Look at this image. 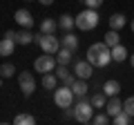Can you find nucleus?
<instances>
[{
	"mask_svg": "<svg viewBox=\"0 0 134 125\" xmlns=\"http://www.w3.org/2000/svg\"><path fill=\"white\" fill-rule=\"evenodd\" d=\"M87 60L94 65V67H107L112 62V49L107 47L105 43H94L90 45V49H87Z\"/></svg>",
	"mask_w": 134,
	"mask_h": 125,
	"instance_id": "1",
	"label": "nucleus"
},
{
	"mask_svg": "<svg viewBox=\"0 0 134 125\" xmlns=\"http://www.w3.org/2000/svg\"><path fill=\"white\" fill-rule=\"evenodd\" d=\"M98 11L96 9H83L81 14H76V27L81 29V31H92V29L98 27Z\"/></svg>",
	"mask_w": 134,
	"mask_h": 125,
	"instance_id": "2",
	"label": "nucleus"
},
{
	"mask_svg": "<svg viewBox=\"0 0 134 125\" xmlns=\"http://www.w3.org/2000/svg\"><path fill=\"white\" fill-rule=\"evenodd\" d=\"M74 118L78 123H90L94 118V105H92V101L87 96H81V101L76 103V107H74Z\"/></svg>",
	"mask_w": 134,
	"mask_h": 125,
	"instance_id": "3",
	"label": "nucleus"
},
{
	"mask_svg": "<svg viewBox=\"0 0 134 125\" xmlns=\"http://www.w3.org/2000/svg\"><path fill=\"white\" fill-rule=\"evenodd\" d=\"M34 43L38 45L45 54H56L58 49H60V40H58L54 34H40L38 31V34L34 36Z\"/></svg>",
	"mask_w": 134,
	"mask_h": 125,
	"instance_id": "4",
	"label": "nucleus"
},
{
	"mask_svg": "<svg viewBox=\"0 0 134 125\" xmlns=\"http://www.w3.org/2000/svg\"><path fill=\"white\" fill-rule=\"evenodd\" d=\"M54 103H56L60 110H67V107L74 105V92L69 85H60L54 89Z\"/></svg>",
	"mask_w": 134,
	"mask_h": 125,
	"instance_id": "5",
	"label": "nucleus"
},
{
	"mask_svg": "<svg viewBox=\"0 0 134 125\" xmlns=\"http://www.w3.org/2000/svg\"><path fill=\"white\" fill-rule=\"evenodd\" d=\"M56 54H45V56H38L34 60V72L36 74H47L56 69Z\"/></svg>",
	"mask_w": 134,
	"mask_h": 125,
	"instance_id": "6",
	"label": "nucleus"
},
{
	"mask_svg": "<svg viewBox=\"0 0 134 125\" xmlns=\"http://www.w3.org/2000/svg\"><path fill=\"white\" fill-rule=\"evenodd\" d=\"M18 87L23 92V96H31L36 92V78L31 72H20L18 74Z\"/></svg>",
	"mask_w": 134,
	"mask_h": 125,
	"instance_id": "7",
	"label": "nucleus"
},
{
	"mask_svg": "<svg viewBox=\"0 0 134 125\" xmlns=\"http://www.w3.org/2000/svg\"><path fill=\"white\" fill-rule=\"evenodd\" d=\"M74 74H76V78H85L87 81V78L94 76V65H92L87 58L85 60H78L76 65H74Z\"/></svg>",
	"mask_w": 134,
	"mask_h": 125,
	"instance_id": "8",
	"label": "nucleus"
},
{
	"mask_svg": "<svg viewBox=\"0 0 134 125\" xmlns=\"http://www.w3.org/2000/svg\"><path fill=\"white\" fill-rule=\"evenodd\" d=\"M14 20H16L23 29L34 27V16H31V11H27V9H18V11L14 14Z\"/></svg>",
	"mask_w": 134,
	"mask_h": 125,
	"instance_id": "9",
	"label": "nucleus"
},
{
	"mask_svg": "<svg viewBox=\"0 0 134 125\" xmlns=\"http://www.w3.org/2000/svg\"><path fill=\"white\" fill-rule=\"evenodd\" d=\"M105 112L112 116V118H114L119 112H123V101H121L119 96H110V101L105 103Z\"/></svg>",
	"mask_w": 134,
	"mask_h": 125,
	"instance_id": "10",
	"label": "nucleus"
},
{
	"mask_svg": "<svg viewBox=\"0 0 134 125\" xmlns=\"http://www.w3.org/2000/svg\"><path fill=\"white\" fill-rule=\"evenodd\" d=\"M56 76L63 81V85H69V87H72V83L76 81L74 72H69V69H67V65H58V69H56Z\"/></svg>",
	"mask_w": 134,
	"mask_h": 125,
	"instance_id": "11",
	"label": "nucleus"
},
{
	"mask_svg": "<svg viewBox=\"0 0 134 125\" xmlns=\"http://www.w3.org/2000/svg\"><path fill=\"white\" fill-rule=\"evenodd\" d=\"M72 92H74V96H87V92H90V87H87L85 78H76V81L72 83Z\"/></svg>",
	"mask_w": 134,
	"mask_h": 125,
	"instance_id": "12",
	"label": "nucleus"
},
{
	"mask_svg": "<svg viewBox=\"0 0 134 125\" xmlns=\"http://www.w3.org/2000/svg\"><path fill=\"white\" fill-rule=\"evenodd\" d=\"M72 56H74L72 49H67V47L60 45V49L56 52V62L58 65H69V62H72Z\"/></svg>",
	"mask_w": 134,
	"mask_h": 125,
	"instance_id": "13",
	"label": "nucleus"
},
{
	"mask_svg": "<svg viewBox=\"0 0 134 125\" xmlns=\"http://www.w3.org/2000/svg\"><path fill=\"white\" fill-rule=\"evenodd\" d=\"M103 92L107 94V98H110V96H119V94H121V83L110 78V81L103 83Z\"/></svg>",
	"mask_w": 134,
	"mask_h": 125,
	"instance_id": "14",
	"label": "nucleus"
},
{
	"mask_svg": "<svg viewBox=\"0 0 134 125\" xmlns=\"http://www.w3.org/2000/svg\"><path fill=\"white\" fill-rule=\"evenodd\" d=\"M40 85H43L45 89L54 92V89H56V87H58V76H56V74H52V72L43 74V81H40Z\"/></svg>",
	"mask_w": 134,
	"mask_h": 125,
	"instance_id": "15",
	"label": "nucleus"
},
{
	"mask_svg": "<svg viewBox=\"0 0 134 125\" xmlns=\"http://www.w3.org/2000/svg\"><path fill=\"white\" fill-rule=\"evenodd\" d=\"M107 22H110V29H116L119 31V29H123L127 25V18H125V14H112Z\"/></svg>",
	"mask_w": 134,
	"mask_h": 125,
	"instance_id": "16",
	"label": "nucleus"
},
{
	"mask_svg": "<svg viewBox=\"0 0 134 125\" xmlns=\"http://www.w3.org/2000/svg\"><path fill=\"white\" fill-rule=\"evenodd\" d=\"M58 27L63 29V31H72L74 27H76V18L69 14H63L60 18H58Z\"/></svg>",
	"mask_w": 134,
	"mask_h": 125,
	"instance_id": "17",
	"label": "nucleus"
},
{
	"mask_svg": "<svg viewBox=\"0 0 134 125\" xmlns=\"http://www.w3.org/2000/svg\"><path fill=\"white\" fill-rule=\"evenodd\" d=\"M130 54H127V49H125V45H114V47H112V60L114 62H123L125 58H127Z\"/></svg>",
	"mask_w": 134,
	"mask_h": 125,
	"instance_id": "18",
	"label": "nucleus"
},
{
	"mask_svg": "<svg viewBox=\"0 0 134 125\" xmlns=\"http://www.w3.org/2000/svg\"><path fill=\"white\" fill-rule=\"evenodd\" d=\"M14 49H16V40H11V38H2V40H0V56H2V58L11 56Z\"/></svg>",
	"mask_w": 134,
	"mask_h": 125,
	"instance_id": "19",
	"label": "nucleus"
},
{
	"mask_svg": "<svg viewBox=\"0 0 134 125\" xmlns=\"http://www.w3.org/2000/svg\"><path fill=\"white\" fill-rule=\"evenodd\" d=\"M60 45L67 47V49H72V52H76V49H78V38L72 34V31H67V34L60 38Z\"/></svg>",
	"mask_w": 134,
	"mask_h": 125,
	"instance_id": "20",
	"label": "nucleus"
},
{
	"mask_svg": "<svg viewBox=\"0 0 134 125\" xmlns=\"http://www.w3.org/2000/svg\"><path fill=\"white\" fill-rule=\"evenodd\" d=\"M34 43V34L29 29H20L16 31V45H31Z\"/></svg>",
	"mask_w": 134,
	"mask_h": 125,
	"instance_id": "21",
	"label": "nucleus"
},
{
	"mask_svg": "<svg viewBox=\"0 0 134 125\" xmlns=\"http://www.w3.org/2000/svg\"><path fill=\"white\" fill-rule=\"evenodd\" d=\"M56 29H58V20L54 18H45L40 22V34H56Z\"/></svg>",
	"mask_w": 134,
	"mask_h": 125,
	"instance_id": "22",
	"label": "nucleus"
},
{
	"mask_svg": "<svg viewBox=\"0 0 134 125\" xmlns=\"http://www.w3.org/2000/svg\"><path fill=\"white\" fill-rule=\"evenodd\" d=\"M103 43L107 45V47H114V45H119L121 43V36H119V31H116V29H110V31H107L105 36H103Z\"/></svg>",
	"mask_w": 134,
	"mask_h": 125,
	"instance_id": "23",
	"label": "nucleus"
},
{
	"mask_svg": "<svg viewBox=\"0 0 134 125\" xmlns=\"http://www.w3.org/2000/svg\"><path fill=\"white\" fill-rule=\"evenodd\" d=\"M90 101H92V105H94L96 110H103V107H105V103H107V94H105V92H96Z\"/></svg>",
	"mask_w": 134,
	"mask_h": 125,
	"instance_id": "24",
	"label": "nucleus"
},
{
	"mask_svg": "<svg viewBox=\"0 0 134 125\" xmlns=\"http://www.w3.org/2000/svg\"><path fill=\"white\" fill-rule=\"evenodd\" d=\"M0 76H2V78L16 76V65H14V62H2V65H0Z\"/></svg>",
	"mask_w": 134,
	"mask_h": 125,
	"instance_id": "25",
	"label": "nucleus"
},
{
	"mask_svg": "<svg viewBox=\"0 0 134 125\" xmlns=\"http://www.w3.org/2000/svg\"><path fill=\"white\" fill-rule=\"evenodd\" d=\"M130 121H132V116H130L127 112L123 110V112H119V114H116L114 118H112V123H114V125H127Z\"/></svg>",
	"mask_w": 134,
	"mask_h": 125,
	"instance_id": "26",
	"label": "nucleus"
},
{
	"mask_svg": "<svg viewBox=\"0 0 134 125\" xmlns=\"http://www.w3.org/2000/svg\"><path fill=\"white\" fill-rule=\"evenodd\" d=\"M14 123L16 125H34V123H36V118H34L31 114H18L14 118Z\"/></svg>",
	"mask_w": 134,
	"mask_h": 125,
	"instance_id": "27",
	"label": "nucleus"
},
{
	"mask_svg": "<svg viewBox=\"0 0 134 125\" xmlns=\"http://www.w3.org/2000/svg\"><path fill=\"white\" fill-rule=\"evenodd\" d=\"M92 121H94L96 125H107V123H112V116L107 114V112H105V114H94Z\"/></svg>",
	"mask_w": 134,
	"mask_h": 125,
	"instance_id": "28",
	"label": "nucleus"
},
{
	"mask_svg": "<svg viewBox=\"0 0 134 125\" xmlns=\"http://www.w3.org/2000/svg\"><path fill=\"white\" fill-rule=\"evenodd\" d=\"M123 110L134 118V96H130V98H125V101H123Z\"/></svg>",
	"mask_w": 134,
	"mask_h": 125,
	"instance_id": "29",
	"label": "nucleus"
},
{
	"mask_svg": "<svg viewBox=\"0 0 134 125\" xmlns=\"http://www.w3.org/2000/svg\"><path fill=\"white\" fill-rule=\"evenodd\" d=\"M83 2H85V7H90V9H98V7H103L105 0H83Z\"/></svg>",
	"mask_w": 134,
	"mask_h": 125,
	"instance_id": "30",
	"label": "nucleus"
},
{
	"mask_svg": "<svg viewBox=\"0 0 134 125\" xmlns=\"http://www.w3.org/2000/svg\"><path fill=\"white\" fill-rule=\"evenodd\" d=\"M5 38H11V40H16V31H14V29H7V31H5Z\"/></svg>",
	"mask_w": 134,
	"mask_h": 125,
	"instance_id": "31",
	"label": "nucleus"
},
{
	"mask_svg": "<svg viewBox=\"0 0 134 125\" xmlns=\"http://www.w3.org/2000/svg\"><path fill=\"white\" fill-rule=\"evenodd\" d=\"M38 2H40V5H43V7H49V5H52V2H54V0H38Z\"/></svg>",
	"mask_w": 134,
	"mask_h": 125,
	"instance_id": "32",
	"label": "nucleus"
},
{
	"mask_svg": "<svg viewBox=\"0 0 134 125\" xmlns=\"http://www.w3.org/2000/svg\"><path fill=\"white\" fill-rule=\"evenodd\" d=\"M130 65H132V67H134V54H132V56H130Z\"/></svg>",
	"mask_w": 134,
	"mask_h": 125,
	"instance_id": "33",
	"label": "nucleus"
},
{
	"mask_svg": "<svg viewBox=\"0 0 134 125\" xmlns=\"http://www.w3.org/2000/svg\"><path fill=\"white\" fill-rule=\"evenodd\" d=\"M130 29H132V31H134V18L130 20Z\"/></svg>",
	"mask_w": 134,
	"mask_h": 125,
	"instance_id": "34",
	"label": "nucleus"
},
{
	"mask_svg": "<svg viewBox=\"0 0 134 125\" xmlns=\"http://www.w3.org/2000/svg\"><path fill=\"white\" fill-rule=\"evenodd\" d=\"M0 87H2V76H0Z\"/></svg>",
	"mask_w": 134,
	"mask_h": 125,
	"instance_id": "35",
	"label": "nucleus"
}]
</instances>
